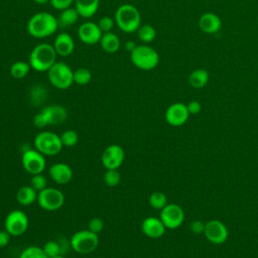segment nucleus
Wrapping results in <instances>:
<instances>
[{"label": "nucleus", "mask_w": 258, "mask_h": 258, "mask_svg": "<svg viewBox=\"0 0 258 258\" xmlns=\"http://www.w3.org/2000/svg\"><path fill=\"white\" fill-rule=\"evenodd\" d=\"M50 178L57 184H67L73 178V169L64 162H55L48 168Z\"/></svg>", "instance_id": "18"}, {"label": "nucleus", "mask_w": 258, "mask_h": 258, "mask_svg": "<svg viewBox=\"0 0 258 258\" xmlns=\"http://www.w3.org/2000/svg\"><path fill=\"white\" fill-rule=\"evenodd\" d=\"M209 78H210V75L207 70L198 69L190 73L188 77V83L190 87L195 89H202L208 84Z\"/></svg>", "instance_id": "25"}, {"label": "nucleus", "mask_w": 258, "mask_h": 258, "mask_svg": "<svg viewBox=\"0 0 258 258\" xmlns=\"http://www.w3.org/2000/svg\"><path fill=\"white\" fill-rule=\"evenodd\" d=\"M58 28L57 19L48 12H38L27 22L28 33L35 38H44L53 34Z\"/></svg>", "instance_id": "1"}, {"label": "nucleus", "mask_w": 258, "mask_h": 258, "mask_svg": "<svg viewBox=\"0 0 258 258\" xmlns=\"http://www.w3.org/2000/svg\"><path fill=\"white\" fill-rule=\"evenodd\" d=\"M38 206L47 212H54L59 210L64 204V196L62 191L55 187L46 186L37 194Z\"/></svg>", "instance_id": "8"}, {"label": "nucleus", "mask_w": 258, "mask_h": 258, "mask_svg": "<svg viewBox=\"0 0 258 258\" xmlns=\"http://www.w3.org/2000/svg\"><path fill=\"white\" fill-rule=\"evenodd\" d=\"M53 258H67V257H64L63 255H58V256H56V257H53Z\"/></svg>", "instance_id": "43"}, {"label": "nucleus", "mask_w": 258, "mask_h": 258, "mask_svg": "<svg viewBox=\"0 0 258 258\" xmlns=\"http://www.w3.org/2000/svg\"><path fill=\"white\" fill-rule=\"evenodd\" d=\"M199 27L207 34H215L220 31L222 27V20L217 14L207 12L200 17Z\"/></svg>", "instance_id": "19"}, {"label": "nucleus", "mask_w": 258, "mask_h": 258, "mask_svg": "<svg viewBox=\"0 0 258 258\" xmlns=\"http://www.w3.org/2000/svg\"><path fill=\"white\" fill-rule=\"evenodd\" d=\"M37 194L30 185H23L16 192V201L21 206H30L37 200Z\"/></svg>", "instance_id": "22"}, {"label": "nucleus", "mask_w": 258, "mask_h": 258, "mask_svg": "<svg viewBox=\"0 0 258 258\" xmlns=\"http://www.w3.org/2000/svg\"><path fill=\"white\" fill-rule=\"evenodd\" d=\"M187 110L189 112V115H197L202 110V105L199 101H190L187 105Z\"/></svg>", "instance_id": "38"}, {"label": "nucleus", "mask_w": 258, "mask_h": 258, "mask_svg": "<svg viewBox=\"0 0 258 258\" xmlns=\"http://www.w3.org/2000/svg\"><path fill=\"white\" fill-rule=\"evenodd\" d=\"M34 148L42 153L44 156H53L58 154L63 145L61 143L60 135L48 130L37 133L33 140Z\"/></svg>", "instance_id": "4"}, {"label": "nucleus", "mask_w": 258, "mask_h": 258, "mask_svg": "<svg viewBox=\"0 0 258 258\" xmlns=\"http://www.w3.org/2000/svg\"><path fill=\"white\" fill-rule=\"evenodd\" d=\"M104 228V222L101 218H92L88 223V229L93 233L99 234Z\"/></svg>", "instance_id": "36"}, {"label": "nucleus", "mask_w": 258, "mask_h": 258, "mask_svg": "<svg viewBox=\"0 0 258 258\" xmlns=\"http://www.w3.org/2000/svg\"><path fill=\"white\" fill-rule=\"evenodd\" d=\"M132 63L143 71H150L157 67L159 62L158 52L148 45H137L131 52Z\"/></svg>", "instance_id": "5"}, {"label": "nucleus", "mask_w": 258, "mask_h": 258, "mask_svg": "<svg viewBox=\"0 0 258 258\" xmlns=\"http://www.w3.org/2000/svg\"><path fill=\"white\" fill-rule=\"evenodd\" d=\"M10 238L11 235L5 229L0 230V248L6 247L10 242Z\"/></svg>", "instance_id": "40"}, {"label": "nucleus", "mask_w": 258, "mask_h": 258, "mask_svg": "<svg viewBox=\"0 0 258 258\" xmlns=\"http://www.w3.org/2000/svg\"><path fill=\"white\" fill-rule=\"evenodd\" d=\"M60 139H61V143H62L63 146L73 147L78 143L79 136H78V133L75 130L68 129V130H64L61 133Z\"/></svg>", "instance_id": "32"}, {"label": "nucleus", "mask_w": 258, "mask_h": 258, "mask_svg": "<svg viewBox=\"0 0 258 258\" xmlns=\"http://www.w3.org/2000/svg\"><path fill=\"white\" fill-rule=\"evenodd\" d=\"M74 71L63 61H55L47 71V78L49 83L56 89L67 90L73 83Z\"/></svg>", "instance_id": "7"}, {"label": "nucleus", "mask_w": 258, "mask_h": 258, "mask_svg": "<svg viewBox=\"0 0 258 258\" xmlns=\"http://www.w3.org/2000/svg\"><path fill=\"white\" fill-rule=\"evenodd\" d=\"M125 46H126L127 50L131 52V51H132V50H133L137 45H136V43H135V42H133L132 40H129V41H127V42H126Z\"/></svg>", "instance_id": "41"}, {"label": "nucleus", "mask_w": 258, "mask_h": 258, "mask_svg": "<svg viewBox=\"0 0 258 258\" xmlns=\"http://www.w3.org/2000/svg\"><path fill=\"white\" fill-rule=\"evenodd\" d=\"M72 249L81 255H87L96 250L99 245V236L88 230H80L76 232L70 241Z\"/></svg>", "instance_id": "6"}, {"label": "nucleus", "mask_w": 258, "mask_h": 258, "mask_svg": "<svg viewBox=\"0 0 258 258\" xmlns=\"http://www.w3.org/2000/svg\"><path fill=\"white\" fill-rule=\"evenodd\" d=\"M98 26L100 27V29L102 30V32H109L112 30L114 24H115V20H113L111 17L109 16H104L102 18H100V20L98 21Z\"/></svg>", "instance_id": "35"}, {"label": "nucleus", "mask_w": 258, "mask_h": 258, "mask_svg": "<svg viewBox=\"0 0 258 258\" xmlns=\"http://www.w3.org/2000/svg\"><path fill=\"white\" fill-rule=\"evenodd\" d=\"M28 226L29 219L21 210H13L9 212L4 221V228L12 237L24 234L28 229Z\"/></svg>", "instance_id": "9"}, {"label": "nucleus", "mask_w": 258, "mask_h": 258, "mask_svg": "<svg viewBox=\"0 0 258 258\" xmlns=\"http://www.w3.org/2000/svg\"><path fill=\"white\" fill-rule=\"evenodd\" d=\"M29 185L31 187H33L38 192V191L42 190L43 188H45L47 186L46 177L42 173L31 175V179H30V184Z\"/></svg>", "instance_id": "34"}, {"label": "nucleus", "mask_w": 258, "mask_h": 258, "mask_svg": "<svg viewBox=\"0 0 258 258\" xmlns=\"http://www.w3.org/2000/svg\"><path fill=\"white\" fill-rule=\"evenodd\" d=\"M56 55L53 45L39 43L32 48L28 62L36 72H47L56 61Z\"/></svg>", "instance_id": "2"}, {"label": "nucleus", "mask_w": 258, "mask_h": 258, "mask_svg": "<svg viewBox=\"0 0 258 258\" xmlns=\"http://www.w3.org/2000/svg\"><path fill=\"white\" fill-rule=\"evenodd\" d=\"M115 23L123 32L131 33L137 31L141 25L139 10L132 4H122L115 12Z\"/></svg>", "instance_id": "3"}, {"label": "nucleus", "mask_w": 258, "mask_h": 258, "mask_svg": "<svg viewBox=\"0 0 258 258\" xmlns=\"http://www.w3.org/2000/svg\"><path fill=\"white\" fill-rule=\"evenodd\" d=\"M148 203L151 208L155 210H162L168 203L165 194L161 191H154L149 196Z\"/></svg>", "instance_id": "29"}, {"label": "nucleus", "mask_w": 258, "mask_h": 258, "mask_svg": "<svg viewBox=\"0 0 258 258\" xmlns=\"http://www.w3.org/2000/svg\"><path fill=\"white\" fill-rule=\"evenodd\" d=\"M53 47L57 55L68 56L74 51L75 41L69 33L60 32L54 38Z\"/></svg>", "instance_id": "20"}, {"label": "nucleus", "mask_w": 258, "mask_h": 258, "mask_svg": "<svg viewBox=\"0 0 258 258\" xmlns=\"http://www.w3.org/2000/svg\"><path fill=\"white\" fill-rule=\"evenodd\" d=\"M100 44L104 51L108 53H114L120 47V39L117 34L111 31L104 32L100 39Z\"/></svg>", "instance_id": "23"}, {"label": "nucleus", "mask_w": 258, "mask_h": 258, "mask_svg": "<svg viewBox=\"0 0 258 258\" xmlns=\"http://www.w3.org/2000/svg\"><path fill=\"white\" fill-rule=\"evenodd\" d=\"M30 70V64L29 62L26 61H22V60H18L15 61L11 64L10 67V75L17 80L23 79L24 77L27 76V74L29 73Z\"/></svg>", "instance_id": "26"}, {"label": "nucleus", "mask_w": 258, "mask_h": 258, "mask_svg": "<svg viewBox=\"0 0 258 258\" xmlns=\"http://www.w3.org/2000/svg\"><path fill=\"white\" fill-rule=\"evenodd\" d=\"M135 258H139V257H135Z\"/></svg>", "instance_id": "44"}, {"label": "nucleus", "mask_w": 258, "mask_h": 258, "mask_svg": "<svg viewBox=\"0 0 258 258\" xmlns=\"http://www.w3.org/2000/svg\"><path fill=\"white\" fill-rule=\"evenodd\" d=\"M204 235L208 241L220 245L227 241L229 231L227 226L220 220H210L205 223Z\"/></svg>", "instance_id": "12"}, {"label": "nucleus", "mask_w": 258, "mask_h": 258, "mask_svg": "<svg viewBox=\"0 0 258 258\" xmlns=\"http://www.w3.org/2000/svg\"><path fill=\"white\" fill-rule=\"evenodd\" d=\"M137 36L143 42H151L156 36V30L150 24H143L137 29Z\"/></svg>", "instance_id": "27"}, {"label": "nucleus", "mask_w": 258, "mask_h": 258, "mask_svg": "<svg viewBox=\"0 0 258 258\" xmlns=\"http://www.w3.org/2000/svg\"><path fill=\"white\" fill-rule=\"evenodd\" d=\"M18 258H48L42 247L28 246L19 255Z\"/></svg>", "instance_id": "30"}, {"label": "nucleus", "mask_w": 258, "mask_h": 258, "mask_svg": "<svg viewBox=\"0 0 258 258\" xmlns=\"http://www.w3.org/2000/svg\"><path fill=\"white\" fill-rule=\"evenodd\" d=\"M141 230L146 237L151 239H158L164 235L166 228L160 218L147 217L141 223Z\"/></svg>", "instance_id": "17"}, {"label": "nucleus", "mask_w": 258, "mask_h": 258, "mask_svg": "<svg viewBox=\"0 0 258 258\" xmlns=\"http://www.w3.org/2000/svg\"><path fill=\"white\" fill-rule=\"evenodd\" d=\"M74 2L80 16L84 18L95 15L100 5V0H74Z\"/></svg>", "instance_id": "21"}, {"label": "nucleus", "mask_w": 258, "mask_h": 258, "mask_svg": "<svg viewBox=\"0 0 258 258\" xmlns=\"http://www.w3.org/2000/svg\"><path fill=\"white\" fill-rule=\"evenodd\" d=\"M125 159V151L122 146L118 144H111L107 146L102 155L101 162L106 169H118Z\"/></svg>", "instance_id": "13"}, {"label": "nucleus", "mask_w": 258, "mask_h": 258, "mask_svg": "<svg viewBox=\"0 0 258 258\" xmlns=\"http://www.w3.org/2000/svg\"><path fill=\"white\" fill-rule=\"evenodd\" d=\"M184 211L177 204H167L160 210V220L166 229L174 230L180 227L184 221Z\"/></svg>", "instance_id": "11"}, {"label": "nucleus", "mask_w": 258, "mask_h": 258, "mask_svg": "<svg viewBox=\"0 0 258 258\" xmlns=\"http://www.w3.org/2000/svg\"><path fill=\"white\" fill-rule=\"evenodd\" d=\"M165 121L173 127H179L185 124L189 117V112L185 104L177 102L171 104L165 111Z\"/></svg>", "instance_id": "14"}, {"label": "nucleus", "mask_w": 258, "mask_h": 258, "mask_svg": "<svg viewBox=\"0 0 258 258\" xmlns=\"http://www.w3.org/2000/svg\"><path fill=\"white\" fill-rule=\"evenodd\" d=\"M35 3L37 4H46L47 2H49L50 0H33Z\"/></svg>", "instance_id": "42"}, {"label": "nucleus", "mask_w": 258, "mask_h": 258, "mask_svg": "<svg viewBox=\"0 0 258 258\" xmlns=\"http://www.w3.org/2000/svg\"><path fill=\"white\" fill-rule=\"evenodd\" d=\"M79 12L77 11L76 8H67L61 10L60 14L58 15L57 19V23H58V27L61 28H66L69 26H72L73 24H75L78 19H79Z\"/></svg>", "instance_id": "24"}, {"label": "nucleus", "mask_w": 258, "mask_h": 258, "mask_svg": "<svg viewBox=\"0 0 258 258\" xmlns=\"http://www.w3.org/2000/svg\"><path fill=\"white\" fill-rule=\"evenodd\" d=\"M21 164L24 170L30 175L42 173L45 169L46 160L42 153L34 149H26L21 156Z\"/></svg>", "instance_id": "10"}, {"label": "nucleus", "mask_w": 258, "mask_h": 258, "mask_svg": "<svg viewBox=\"0 0 258 258\" xmlns=\"http://www.w3.org/2000/svg\"><path fill=\"white\" fill-rule=\"evenodd\" d=\"M42 249L48 258H53L58 255H62L60 244L54 240H49V241L45 242Z\"/></svg>", "instance_id": "31"}, {"label": "nucleus", "mask_w": 258, "mask_h": 258, "mask_svg": "<svg viewBox=\"0 0 258 258\" xmlns=\"http://www.w3.org/2000/svg\"><path fill=\"white\" fill-rule=\"evenodd\" d=\"M189 229L194 234H204V230H205V223H202L201 221L197 220L194 221L190 225H189Z\"/></svg>", "instance_id": "39"}, {"label": "nucleus", "mask_w": 258, "mask_h": 258, "mask_svg": "<svg viewBox=\"0 0 258 258\" xmlns=\"http://www.w3.org/2000/svg\"><path fill=\"white\" fill-rule=\"evenodd\" d=\"M74 83L80 86L88 85L92 81V73L87 68H79L73 74Z\"/></svg>", "instance_id": "28"}, {"label": "nucleus", "mask_w": 258, "mask_h": 258, "mask_svg": "<svg viewBox=\"0 0 258 258\" xmlns=\"http://www.w3.org/2000/svg\"><path fill=\"white\" fill-rule=\"evenodd\" d=\"M78 35L82 42L86 44H96L100 42L103 32L97 23L89 21L80 25Z\"/></svg>", "instance_id": "16"}, {"label": "nucleus", "mask_w": 258, "mask_h": 258, "mask_svg": "<svg viewBox=\"0 0 258 258\" xmlns=\"http://www.w3.org/2000/svg\"><path fill=\"white\" fill-rule=\"evenodd\" d=\"M121 176L118 169H107L104 174V182L107 186H116L120 183Z\"/></svg>", "instance_id": "33"}, {"label": "nucleus", "mask_w": 258, "mask_h": 258, "mask_svg": "<svg viewBox=\"0 0 258 258\" xmlns=\"http://www.w3.org/2000/svg\"><path fill=\"white\" fill-rule=\"evenodd\" d=\"M51 6L56 10H63L71 7L74 0H50L49 1Z\"/></svg>", "instance_id": "37"}, {"label": "nucleus", "mask_w": 258, "mask_h": 258, "mask_svg": "<svg viewBox=\"0 0 258 258\" xmlns=\"http://www.w3.org/2000/svg\"><path fill=\"white\" fill-rule=\"evenodd\" d=\"M46 126H57L68 119V111L60 105H49L40 111Z\"/></svg>", "instance_id": "15"}]
</instances>
